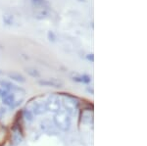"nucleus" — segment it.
Wrapping results in <instances>:
<instances>
[{
  "mask_svg": "<svg viewBox=\"0 0 147 146\" xmlns=\"http://www.w3.org/2000/svg\"><path fill=\"white\" fill-rule=\"evenodd\" d=\"M54 124L62 131H68L71 128V116L65 110H59L53 118Z\"/></svg>",
  "mask_w": 147,
  "mask_h": 146,
  "instance_id": "1",
  "label": "nucleus"
},
{
  "mask_svg": "<svg viewBox=\"0 0 147 146\" xmlns=\"http://www.w3.org/2000/svg\"><path fill=\"white\" fill-rule=\"evenodd\" d=\"M65 98L63 100V105L65 107V111L68 113L70 116H76L79 109V101L76 97L68 94H65Z\"/></svg>",
  "mask_w": 147,
  "mask_h": 146,
  "instance_id": "2",
  "label": "nucleus"
},
{
  "mask_svg": "<svg viewBox=\"0 0 147 146\" xmlns=\"http://www.w3.org/2000/svg\"><path fill=\"white\" fill-rule=\"evenodd\" d=\"M46 111L56 113L59 110H61V100L59 96L57 95H50L49 98L45 102Z\"/></svg>",
  "mask_w": 147,
  "mask_h": 146,
  "instance_id": "3",
  "label": "nucleus"
},
{
  "mask_svg": "<svg viewBox=\"0 0 147 146\" xmlns=\"http://www.w3.org/2000/svg\"><path fill=\"white\" fill-rule=\"evenodd\" d=\"M1 99L4 104L6 106H8V107H11V108H14L17 105L21 104L20 101H16L15 95H14L12 92H10V91H7V90L4 91L3 95L1 96Z\"/></svg>",
  "mask_w": 147,
  "mask_h": 146,
  "instance_id": "4",
  "label": "nucleus"
},
{
  "mask_svg": "<svg viewBox=\"0 0 147 146\" xmlns=\"http://www.w3.org/2000/svg\"><path fill=\"white\" fill-rule=\"evenodd\" d=\"M0 86L3 87L5 90L10 91V92H24V89L21 88L20 86H17L16 84L12 83L11 81H6L4 79H0Z\"/></svg>",
  "mask_w": 147,
  "mask_h": 146,
  "instance_id": "5",
  "label": "nucleus"
},
{
  "mask_svg": "<svg viewBox=\"0 0 147 146\" xmlns=\"http://www.w3.org/2000/svg\"><path fill=\"white\" fill-rule=\"evenodd\" d=\"M30 111L32 112V114H34V115H36V116H38V115L44 114V113L46 112L45 103L40 102V101H36V102H34V105H32V110H30Z\"/></svg>",
  "mask_w": 147,
  "mask_h": 146,
  "instance_id": "6",
  "label": "nucleus"
},
{
  "mask_svg": "<svg viewBox=\"0 0 147 146\" xmlns=\"http://www.w3.org/2000/svg\"><path fill=\"white\" fill-rule=\"evenodd\" d=\"M38 84L41 86H49V87H60L62 85V82L56 81V79H40L38 81Z\"/></svg>",
  "mask_w": 147,
  "mask_h": 146,
  "instance_id": "7",
  "label": "nucleus"
},
{
  "mask_svg": "<svg viewBox=\"0 0 147 146\" xmlns=\"http://www.w3.org/2000/svg\"><path fill=\"white\" fill-rule=\"evenodd\" d=\"M73 81L82 82V83H89L91 81V77L87 75H75L73 77Z\"/></svg>",
  "mask_w": 147,
  "mask_h": 146,
  "instance_id": "8",
  "label": "nucleus"
},
{
  "mask_svg": "<svg viewBox=\"0 0 147 146\" xmlns=\"http://www.w3.org/2000/svg\"><path fill=\"white\" fill-rule=\"evenodd\" d=\"M7 76L10 77L11 79H13V81H18V82H25L26 81L25 77H24L23 75L19 74V73L11 72V73H8V74H7Z\"/></svg>",
  "mask_w": 147,
  "mask_h": 146,
  "instance_id": "9",
  "label": "nucleus"
},
{
  "mask_svg": "<svg viewBox=\"0 0 147 146\" xmlns=\"http://www.w3.org/2000/svg\"><path fill=\"white\" fill-rule=\"evenodd\" d=\"M26 72H27V74L28 75V76L34 77V79H38V77H40L39 72L36 69H34V68H32V67L26 68Z\"/></svg>",
  "mask_w": 147,
  "mask_h": 146,
  "instance_id": "10",
  "label": "nucleus"
},
{
  "mask_svg": "<svg viewBox=\"0 0 147 146\" xmlns=\"http://www.w3.org/2000/svg\"><path fill=\"white\" fill-rule=\"evenodd\" d=\"M23 115H24V118H25L27 121H28V122L32 121V117H34V114H32V112L30 111V110H25L24 113H23Z\"/></svg>",
  "mask_w": 147,
  "mask_h": 146,
  "instance_id": "11",
  "label": "nucleus"
},
{
  "mask_svg": "<svg viewBox=\"0 0 147 146\" xmlns=\"http://www.w3.org/2000/svg\"><path fill=\"white\" fill-rule=\"evenodd\" d=\"M32 2L34 4L35 6L45 7V5H47V2L45 1V0H32Z\"/></svg>",
  "mask_w": 147,
  "mask_h": 146,
  "instance_id": "12",
  "label": "nucleus"
},
{
  "mask_svg": "<svg viewBox=\"0 0 147 146\" xmlns=\"http://www.w3.org/2000/svg\"><path fill=\"white\" fill-rule=\"evenodd\" d=\"M48 38H49V40H52V41H55V39H56V36H55V34H53V32H48Z\"/></svg>",
  "mask_w": 147,
  "mask_h": 146,
  "instance_id": "13",
  "label": "nucleus"
},
{
  "mask_svg": "<svg viewBox=\"0 0 147 146\" xmlns=\"http://www.w3.org/2000/svg\"><path fill=\"white\" fill-rule=\"evenodd\" d=\"M4 91H5V89H3V88H0V98H1V96L3 95Z\"/></svg>",
  "mask_w": 147,
  "mask_h": 146,
  "instance_id": "14",
  "label": "nucleus"
}]
</instances>
